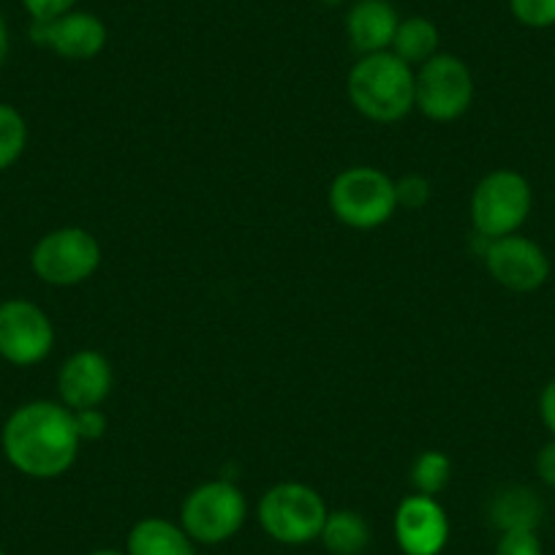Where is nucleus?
<instances>
[{"instance_id":"obj_1","label":"nucleus","mask_w":555,"mask_h":555,"mask_svg":"<svg viewBox=\"0 0 555 555\" xmlns=\"http://www.w3.org/2000/svg\"><path fill=\"white\" fill-rule=\"evenodd\" d=\"M3 455L30 479L63 477L77 463L79 439L74 411L52 400H30L12 411L0 434Z\"/></svg>"},{"instance_id":"obj_2","label":"nucleus","mask_w":555,"mask_h":555,"mask_svg":"<svg viewBox=\"0 0 555 555\" xmlns=\"http://www.w3.org/2000/svg\"><path fill=\"white\" fill-rule=\"evenodd\" d=\"M346 90L354 109L373 122H398L414 109V72L389 50L362 55Z\"/></svg>"},{"instance_id":"obj_3","label":"nucleus","mask_w":555,"mask_h":555,"mask_svg":"<svg viewBox=\"0 0 555 555\" xmlns=\"http://www.w3.org/2000/svg\"><path fill=\"white\" fill-rule=\"evenodd\" d=\"M395 180L376 167H351L330 185V210L351 229H376L395 216Z\"/></svg>"},{"instance_id":"obj_4","label":"nucleus","mask_w":555,"mask_h":555,"mask_svg":"<svg viewBox=\"0 0 555 555\" xmlns=\"http://www.w3.org/2000/svg\"><path fill=\"white\" fill-rule=\"evenodd\" d=\"M322 495L302 482L272 485L259 501V522L281 544H308L322 537L327 520Z\"/></svg>"},{"instance_id":"obj_5","label":"nucleus","mask_w":555,"mask_h":555,"mask_svg":"<svg viewBox=\"0 0 555 555\" xmlns=\"http://www.w3.org/2000/svg\"><path fill=\"white\" fill-rule=\"evenodd\" d=\"M531 212V185L512 169L485 175L472 196V223L488 240L515 234Z\"/></svg>"},{"instance_id":"obj_6","label":"nucleus","mask_w":555,"mask_h":555,"mask_svg":"<svg viewBox=\"0 0 555 555\" xmlns=\"http://www.w3.org/2000/svg\"><path fill=\"white\" fill-rule=\"evenodd\" d=\"M245 515H248V504H245L243 490L234 488L227 479H216L185 495L180 526L194 542L221 544L243 528Z\"/></svg>"},{"instance_id":"obj_7","label":"nucleus","mask_w":555,"mask_h":555,"mask_svg":"<svg viewBox=\"0 0 555 555\" xmlns=\"http://www.w3.org/2000/svg\"><path fill=\"white\" fill-rule=\"evenodd\" d=\"M30 267L50 286L85 284L101 267V245L82 227L55 229L36 243Z\"/></svg>"},{"instance_id":"obj_8","label":"nucleus","mask_w":555,"mask_h":555,"mask_svg":"<svg viewBox=\"0 0 555 555\" xmlns=\"http://www.w3.org/2000/svg\"><path fill=\"white\" fill-rule=\"evenodd\" d=\"M474 104L472 68L455 55H434L414 74V106L436 122H452Z\"/></svg>"},{"instance_id":"obj_9","label":"nucleus","mask_w":555,"mask_h":555,"mask_svg":"<svg viewBox=\"0 0 555 555\" xmlns=\"http://www.w3.org/2000/svg\"><path fill=\"white\" fill-rule=\"evenodd\" d=\"M55 346V327L50 317L36 302L3 300L0 302V357L17 367L39 365Z\"/></svg>"},{"instance_id":"obj_10","label":"nucleus","mask_w":555,"mask_h":555,"mask_svg":"<svg viewBox=\"0 0 555 555\" xmlns=\"http://www.w3.org/2000/svg\"><path fill=\"white\" fill-rule=\"evenodd\" d=\"M482 259L495 284L512 292H533L547 281L550 261L533 240L520 234L490 240L482 250Z\"/></svg>"},{"instance_id":"obj_11","label":"nucleus","mask_w":555,"mask_h":555,"mask_svg":"<svg viewBox=\"0 0 555 555\" xmlns=\"http://www.w3.org/2000/svg\"><path fill=\"white\" fill-rule=\"evenodd\" d=\"M395 539L405 555H439L450 542V520L434 495H409L395 512Z\"/></svg>"},{"instance_id":"obj_12","label":"nucleus","mask_w":555,"mask_h":555,"mask_svg":"<svg viewBox=\"0 0 555 555\" xmlns=\"http://www.w3.org/2000/svg\"><path fill=\"white\" fill-rule=\"evenodd\" d=\"M30 41L66 61H93L106 47V25L90 12H68L52 23H30Z\"/></svg>"},{"instance_id":"obj_13","label":"nucleus","mask_w":555,"mask_h":555,"mask_svg":"<svg viewBox=\"0 0 555 555\" xmlns=\"http://www.w3.org/2000/svg\"><path fill=\"white\" fill-rule=\"evenodd\" d=\"M112 365L104 354L82 349L68 357L57 373V392L66 409H99L112 392Z\"/></svg>"},{"instance_id":"obj_14","label":"nucleus","mask_w":555,"mask_h":555,"mask_svg":"<svg viewBox=\"0 0 555 555\" xmlns=\"http://www.w3.org/2000/svg\"><path fill=\"white\" fill-rule=\"evenodd\" d=\"M398 25L400 17L389 0H357L346 14V34L360 55L387 52Z\"/></svg>"},{"instance_id":"obj_15","label":"nucleus","mask_w":555,"mask_h":555,"mask_svg":"<svg viewBox=\"0 0 555 555\" xmlns=\"http://www.w3.org/2000/svg\"><path fill=\"white\" fill-rule=\"evenodd\" d=\"M128 555H196L194 539L183 526L164 520V517H145L128 533Z\"/></svg>"},{"instance_id":"obj_16","label":"nucleus","mask_w":555,"mask_h":555,"mask_svg":"<svg viewBox=\"0 0 555 555\" xmlns=\"http://www.w3.org/2000/svg\"><path fill=\"white\" fill-rule=\"evenodd\" d=\"M490 520L501 528V531H512V528H537L542 520V501L537 493L520 485L499 490L490 501Z\"/></svg>"},{"instance_id":"obj_17","label":"nucleus","mask_w":555,"mask_h":555,"mask_svg":"<svg viewBox=\"0 0 555 555\" xmlns=\"http://www.w3.org/2000/svg\"><path fill=\"white\" fill-rule=\"evenodd\" d=\"M389 52L409 66H423L434 55H439V28L425 17L400 20Z\"/></svg>"},{"instance_id":"obj_18","label":"nucleus","mask_w":555,"mask_h":555,"mask_svg":"<svg viewBox=\"0 0 555 555\" xmlns=\"http://www.w3.org/2000/svg\"><path fill=\"white\" fill-rule=\"evenodd\" d=\"M319 539L333 555H360L371 544V528L357 512L338 509L330 512Z\"/></svg>"},{"instance_id":"obj_19","label":"nucleus","mask_w":555,"mask_h":555,"mask_svg":"<svg viewBox=\"0 0 555 555\" xmlns=\"http://www.w3.org/2000/svg\"><path fill=\"white\" fill-rule=\"evenodd\" d=\"M409 479L420 495H439L452 479L450 455H444V452L439 450L423 452V455L411 463Z\"/></svg>"},{"instance_id":"obj_20","label":"nucleus","mask_w":555,"mask_h":555,"mask_svg":"<svg viewBox=\"0 0 555 555\" xmlns=\"http://www.w3.org/2000/svg\"><path fill=\"white\" fill-rule=\"evenodd\" d=\"M28 147V122L12 104H0V172L23 158Z\"/></svg>"},{"instance_id":"obj_21","label":"nucleus","mask_w":555,"mask_h":555,"mask_svg":"<svg viewBox=\"0 0 555 555\" xmlns=\"http://www.w3.org/2000/svg\"><path fill=\"white\" fill-rule=\"evenodd\" d=\"M512 17L526 28H553L555 0H509Z\"/></svg>"},{"instance_id":"obj_22","label":"nucleus","mask_w":555,"mask_h":555,"mask_svg":"<svg viewBox=\"0 0 555 555\" xmlns=\"http://www.w3.org/2000/svg\"><path fill=\"white\" fill-rule=\"evenodd\" d=\"M430 194H434V189H430V183L423 175H405V178H400L398 183H395L398 205L409 207V210H423L430 202Z\"/></svg>"},{"instance_id":"obj_23","label":"nucleus","mask_w":555,"mask_h":555,"mask_svg":"<svg viewBox=\"0 0 555 555\" xmlns=\"http://www.w3.org/2000/svg\"><path fill=\"white\" fill-rule=\"evenodd\" d=\"M495 555H542V542L533 528H512L501 533Z\"/></svg>"},{"instance_id":"obj_24","label":"nucleus","mask_w":555,"mask_h":555,"mask_svg":"<svg viewBox=\"0 0 555 555\" xmlns=\"http://www.w3.org/2000/svg\"><path fill=\"white\" fill-rule=\"evenodd\" d=\"M79 0H23L25 12L30 14V23H52L63 14L74 12Z\"/></svg>"},{"instance_id":"obj_25","label":"nucleus","mask_w":555,"mask_h":555,"mask_svg":"<svg viewBox=\"0 0 555 555\" xmlns=\"http://www.w3.org/2000/svg\"><path fill=\"white\" fill-rule=\"evenodd\" d=\"M74 425L82 441H99L106 434V416L101 409H79L74 411Z\"/></svg>"},{"instance_id":"obj_26","label":"nucleus","mask_w":555,"mask_h":555,"mask_svg":"<svg viewBox=\"0 0 555 555\" xmlns=\"http://www.w3.org/2000/svg\"><path fill=\"white\" fill-rule=\"evenodd\" d=\"M539 414H542L544 428H547L555 439V378L544 384L542 395H539Z\"/></svg>"},{"instance_id":"obj_27","label":"nucleus","mask_w":555,"mask_h":555,"mask_svg":"<svg viewBox=\"0 0 555 555\" xmlns=\"http://www.w3.org/2000/svg\"><path fill=\"white\" fill-rule=\"evenodd\" d=\"M537 472H539V477H542L544 485L555 488V439L550 441V444H544L542 452H539Z\"/></svg>"},{"instance_id":"obj_28","label":"nucleus","mask_w":555,"mask_h":555,"mask_svg":"<svg viewBox=\"0 0 555 555\" xmlns=\"http://www.w3.org/2000/svg\"><path fill=\"white\" fill-rule=\"evenodd\" d=\"M9 47H12V41H9L7 20H3V14H0V68L7 66V61H9Z\"/></svg>"},{"instance_id":"obj_29","label":"nucleus","mask_w":555,"mask_h":555,"mask_svg":"<svg viewBox=\"0 0 555 555\" xmlns=\"http://www.w3.org/2000/svg\"><path fill=\"white\" fill-rule=\"evenodd\" d=\"M90 555H128V553H120V550H95V553Z\"/></svg>"},{"instance_id":"obj_30","label":"nucleus","mask_w":555,"mask_h":555,"mask_svg":"<svg viewBox=\"0 0 555 555\" xmlns=\"http://www.w3.org/2000/svg\"><path fill=\"white\" fill-rule=\"evenodd\" d=\"M324 7H340V3H344V0H322Z\"/></svg>"},{"instance_id":"obj_31","label":"nucleus","mask_w":555,"mask_h":555,"mask_svg":"<svg viewBox=\"0 0 555 555\" xmlns=\"http://www.w3.org/2000/svg\"><path fill=\"white\" fill-rule=\"evenodd\" d=\"M0 555H7V553H3V550H0Z\"/></svg>"}]
</instances>
